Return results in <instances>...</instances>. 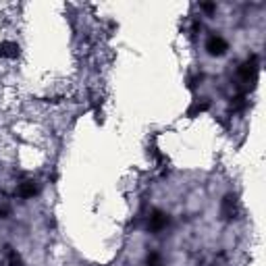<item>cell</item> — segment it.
Masks as SVG:
<instances>
[{
  "label": "cell",
  "instance_id": "cell-2",
  "mask_svg": "<svg viewBox=\"0 0 266 266\" xmlns=\"http://www.w3.org/2000/svg\"><path fill=\"white\" fill-rule=\"evenodd\" d=\"M166 225H168V216H166L164 212L156 210V212L150 216V229H152V231H160V229H164Z\"/></svg>",
  "mask_w": 266,
  "mask_h": 266
},
{
  "label": "cell",
  "instance_id": "cell-1",
  "mask_svg": "<svg viewBox=\"0 0 266 266\" xmlns=\"http://www.w3.org/2000/svg\"><path fill=\"white\" fill-rule=\"evenodd\" d=\"M206 50H208V54H212V56H221V54H225V50H227V42L221 38V36H210L208 40H206Z\"/></svg>",
  "mask_w": 266,
  "mask_h": 266
}]
</instances>
